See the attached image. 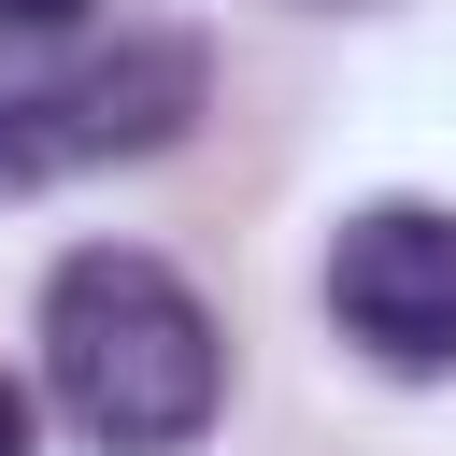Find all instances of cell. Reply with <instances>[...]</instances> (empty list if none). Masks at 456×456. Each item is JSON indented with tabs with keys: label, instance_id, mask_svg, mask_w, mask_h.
I'll list each match as a JSON object with an SVG mask.
<instances>
[{
	"label": "cell",
	"instance_id": "6da1fadb",
	"mask_svg": "<svg viewBox=\"0 0 456 456\" xmlns=\"http://www.w3.org/2000/svg\"><path fill=\"white\" fill-rule=\"evenodd\" d=\"M43 385L100 456H185L228 399V342L171 256L86 242L43 271Z\"/></svg>",
	"mask_w": 456,
	"mask_h": 456
},
{
	"label": "cell",
	"instance_id": "7a4b0ae2",
	"mask_svg": "<svg viewBox=\"0 0 456 456\" xmlns=\"http://www.w3.org/2000/svg\"><path fill=\"white\" fill-rule=\"evenodd\" d=\"M200 100H214L200 28H128V43H100V57L43 71V86H0V200H28V185H57V171L157 157V142L200 128Z\"/></svg>",
	"mask_w": 456,
	"mask_h": 456
},
{
	"label": "cell",
	"instance_id": "3957f363",
	"mask_svg": "<svg viewBox=\"0 0 456 456\" xmlns=\"http://www.w3.org/2000/svg\"><path fill=\"white\" fill-rule=\"evenodd\" d=\"M328 328L370 370L442 385L456 370V214L442 200H356L328 228Z\"/></svg>",
	"mask_w": 456,
	"mask_h": 456
},
{
	"label": "cell",
	"instance_id": "277c9868",
	"mask_svg": "<svg viewBox=\"0 0 456 456\" xmlns=\"http://www.w3.org/2000/svg\"><path fill=\"white\" fill-rule=\"evenodd\" d=\"M86 0H0V28H71Z\"/></svg>",
	"mask_w": 456,
	"mask_h": 456
},
{
	"label": "cell",
	"instance_id": "5b68a950",
	"mask_svg": "<svg viewBox=\"0 0 456 456\" xmlns=\"http://www.w3.org/2000/svg\"><path fill=\"white\" fill-rule=\"evenodd\" d=\"M0 456H28V385L0 370Z\"/></svg>",
	"mask_w": 456,
	"mask_h": 456
}]
</instances>
